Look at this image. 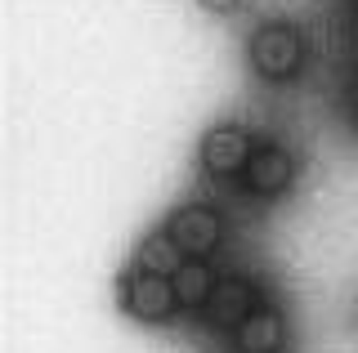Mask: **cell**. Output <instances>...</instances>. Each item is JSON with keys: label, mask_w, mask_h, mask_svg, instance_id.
<instances>
[{"label": "cell", "mask_w": 358, "mask_h": 353, "mask_svg": "<svg viewBox=\"0 0 358 353\" xmlns=\"http://www.w3.org/2000/svg\"><path fill=\"white\" fill-rule=\"evenodd\" d=\"M246 59H251V72L264 76V81H291L305 63V36L291 23H264L251 36Z\"/></svg>", "instance_id": "1"}, {"label": "cell", "mask_w": 358, "mask_h": 353, "mask_svg": "<svg viewBox=\"0 0 358 353\" xmlns=\"http://www.w3.org/2000/svg\"><path fill=\"white\" fill-rule=\"evenodd\" d=\"M121 308H126L130 317H139V322H171V313L179 308L175 282L134 269V273L121 278Z\"/></svg>", "instance_id": "2"}, {"label": "cell", "mask_w": 358, "mask_h": 353, "mask_svg": "<svg viewBox=\"0 0 358 353\" xmlns=\"http://www.w3.org/2000/svg\"><path fill=\"white\" fill-rule=\"evenodd\" d=\"M251 157H255V148H251V135H246L242 126H215L201 139V170L215 174V179L246 174Z\"/></svg>", "instance_id": "3"}, {"label": "cell", "mask_w": 358, "mask_h": 353, "mask_svg": "<svg viewBox=\"0 0 358 353\" xmlns=\"http://www.w3.org/2000/svg\"><path fill=\"white\" fill-rule=\"evenodd\" d=\"M166 233L184 246V255L206 260L224 241V219H220V211H210V206H179L171 215V224H166Z\"/></svg>", "instance_id": "4"}, {"label": "cell", "mask_w": 358, "mask_h": 353, "mask_svg": "<svg viewBox=\"0 0 358 353\" xmlns=\"http://www.w3.org/2000/svg\"><path fill=\"white\" fill-rule=\"evenodd\" d=\"M255 300H260L255 282H246V278H220L201 313H206V322H210V326H229V331H238L246 317L260 308Z\"/></svg>", "instance_id": "5"}, {"label": "cell", "mask_w": 358, "mask_h": 353, "mask_svg": "<svg viewBox=\"0 0 358 353\" xmlns=\"http://www.w3.org/2000/svg\"><path fill=\"white\" fill-rule=\"evenodd\" d=\"M291 179H296V157L287 148H278V143L255 148L251 165H246V188L260 197H278L282 188H291Z\"/></svg>", "instance_id": "6"}, {"label": "cell", "mask_w": 358, "mask_h": 353, "mask_svg": "<svg viewBox=\"0 0 358 353\" xmlns=\"http://www.w3.org/2000/svg\"><path fill=\"white\" fill-rule=\"evenodd\" d=\"M282 340H287V326H282V313H278V308H255V313L233 331L238 353H278Z\"/></svg>", "instance_id": "7"}, {"label": "cell", "mask_w": 358, "mask_h": 353, "mask_svg": "<svg viewBox=\"0 0 358 353\" xmlns=\"http://www.w3.org/2000/svg\"><path fill=\"white\" fill-rule=\"evenodd\" d=\"M184 246H179V241L166 233H148L139 241V255H134V269H143V273H157V278H175L179 269H184Z\"/></svg>", "instance_id": "8"}, {"label": "cell", "mask_w": 358, "mask_h": 353, "mask_svg": "<svg viewBox=\"0 0 358 353\" xmlns=\"http://www.w3.org/2000/svg\"><path fill=\"white\" fill-rule=\"evenodd\" d=\"M171 282H175V295H179L184 308H206V300H210V291H215L220 278L206 269V260H188Z\"/></svg>", "instance_id": "9"}, {"label": "cell", "mask_w": 358, "mask_h": 353, "mask_svg": "<svg viewBox=\"0 0 358 353\" xmlns=\"http://www.w3.org/2000/svg\"><path fill=\"white\" fill-rule=\"evenodd\" d=\"M242 0H201V9H210V14H233Z\"/></svg>", "instance_id": "10"}]
</instances>
